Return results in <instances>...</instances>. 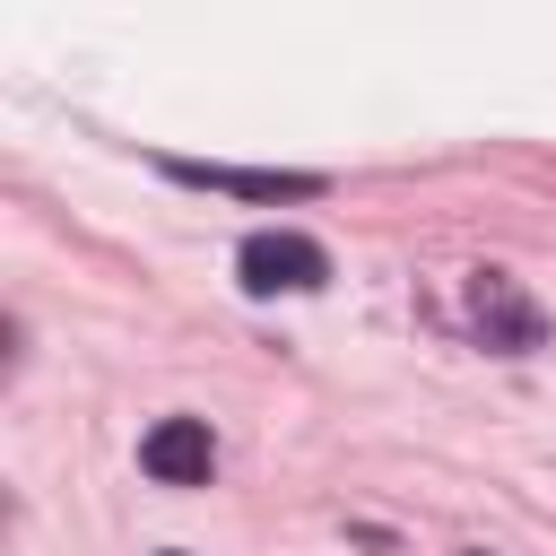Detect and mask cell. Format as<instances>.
I'll return each instance as SVG.
<instances>
[{
  "instance_id": "7a4b0ae2",
  "label": "cell",
  "mask_w": 556,
  "mask_h": 556,
  "mask_svg": "<svg viewBox=\"0 0 556 556\" xmlns=\"http://www.w3.org/2000/svg\"><path fill=\"white\" fill-rule=\"evenodd\" d=\"M469 330H478L495 356H530V348H547V313L521 295L513 269H469Z\"/></svg>"
},
{
  "instance_id": "6da1fadb",
  "label": "cell",
  "mask_w": 556,
  "mask_h": 556,
  "mask_svg": "<svg viewBox=\"0 0 556 556\" xmlns=\"http://www.w3.org/2000/svg\"><path fill=\"white\" fill-rule=\"evenodd\" d=\"M235 278H243V295H313V287H330V252H321L313 235L261 226V235H243Z\"/></svg>"
},
{
  "instance_id": "3957f363",
  "label": "cell",
  "mask_w": 556,
  "mask_h": 556,
  "mask_svg": "<svg viewBox=\"0 0 556 556\" xmlns=\"http://www.w3.org/2000/svg\"><path fill=\"white\" fill-rule=\"evenodd\" d=\"M139 469H148L156 486H208L217 443H208V426H200V417H156V426L139 434Z\"/></svg>"
},
{
  "instance_id": "277c9868",
  "label": "cell",
  "mask_w": 556,
  "mask_h": 556,
  "mask_svg": "<svg viewBox=\"0 0 556 556\" xmlns=\"http://www.w3.org/2000/svg\"><path fill=\"white\" fill-rule=\"evenodd\" d=\"M165 174L182 191H226V200H313L321 174H278V165H191V156H165Z\"/></svg>"
}]
</instances>
